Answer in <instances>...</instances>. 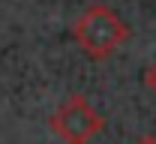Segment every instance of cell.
Returning <instances> with one entry per match:
<instances>
[{"label": "cell", "instance_id": "obj_1", "mask_svg": "<svg viewBox=\"0 0 156 144\" xmlns=\"http://www.w3.org/2000/svg\"><path fill=\"white\" fill-rule=\"evenodd\" d=\"M72 33H75L78 48L90 60H108L111 54H117V48L132 36L129 24L120 18L111 6H102V3H93V6H87L81 12Z\"/></svg>", "mask_w": 156, "mask_h": 144}, {"label": "cell", "instance_id": "obj_2", "mask_svg": "<svg viewBox=\"0 0 156 144\" xmlns=\"http://www.w3.org/2000/svg\"><path fill=\"white\" fill-rule=\"evenodd\" d=\"M102 129H105L102 114L81 93H72L51 117V132L63 144H90Z\"/></svg>", "mask_w": 156, "mask_h": 144}, {"label": "cell", "instance_id": "obj_3", "mask_svg": "<svg viewBox=\"0 0 156 144\" xmlns=\"http://www.w3.org/2000/svg\"><path fill=\"white\" fill-rule=\"evenodd\" d=\"M144 81H147V87H150V90L156 93V63L150 66V69H147V75H144Z\"/></svg>", "mask_w": 156, "mask_h": 144}, {"label": "cell", "instance_id": "obj_4", "mask_svg": "<svg viewBox=\"0 0 156 144\" xmlns=\"http://www.w3.org/2000/svg\"><path fill=\"white\" fill-rule=\"evenodd\" d=\"M132 144H156V135H141V138H135Z\"/></svg>", "mask_w": 156, "mask_h": 144}]
</instances>
